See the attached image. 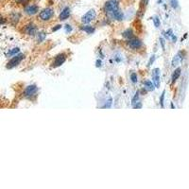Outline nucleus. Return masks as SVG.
<instances>
[{
	"label": "nucleus",
	"mask_w": 189,
	"mask_h": 189,
	"mask_svg": "<svg viewBox=\"0 0 189 189\" xmlns=\"http://www.w3.org/2000/svg\"><path fill=\"white\" fill-rule=\"evenodd\" d=\"M181 69L180 67H179V68H177V69L173 72V74H172V78H171V79H172V83L176 82V80L180 78V76H181Z\"/></svg>",
	"instance_id": "4468645a"
},
{
	"label": "nucleus",
	"mask_w": 189,
	"mask_h": 189,
	"mask_svg": "<svg viewBox=\"0 0 189 189\" xmlns=\"http://www.w3.org/2000/svg\"><path fill=\"white\" fill-rule=\"evenodd\" d=\"M19 51H20L19 47L12 48V49H10L8 53H7V57H13V56L17 55V53H19Z\"/></svg>",
	"instance_id": "a211bd4d"
},
{
	"label": "nucleus",
	"mask_w": 189,
	"mask_h": 189,
	"mask_svg": "<svg viewBox=\"0 0 189 189\" xmlns=\"http://www.w3.org/2000/svg\"><path fill=\"white\" fill-rule=\"evenodd\" d=\"M24 59H25V54H17L15 56H13V57L10 60V62L7 64V68L8 69L14 68L15 66L20 64V62H22Z\"/></svg>",
	"instance_id": "f03ea898"
},
{
	"label": "nucleus",
	"mask_w": 189,
	"mask_h": 189,
	"mask_svg": "<svg viewBox=\"0 0 189 189\" xmlns=\"http://www.w3.org/2000/svg\"><path fill=\"white\" fill-rule=\"evenodd\" d=\"M152 81L155 84L156 88H159L161 84V78H160V69L154 68L152 70Z\"/></svg>",
	"instance_id": "6e6552de"
},
{
	"label": "nucleus",
	"mask_w": 189,
	"mask_h": 189,
	"mask_svg": "<svg viewBox=\"0 0 189 189\" xmlns=\"http://www.w3.org/2000/svg\"><path fill=\"white\" fill-rule=\"evenodd\" d=\"M65 61H66V55L64 53H61L55 57L52 66H53V67H59V66H61L62 64H64Z\"/></svg>",
	"instance_id": "423d86ee"
},
{
	"label": "nucleus",
	"mask_w": 189,
	"mask_h": 189,
	"mask_svg": "<svg viewBox=\"0 0 189 189\" xmlns=\"http://www.w3.org/2000/svg\"><path fill=\"white\" fill-rule=\"evenodd\" d=\"M139 92H137L135 94V96L134 97V99H132V100H131V103H132V106L134 105H135L137 102H139Z\"/></svg>",
	"instance_id": "412c9836"
},
{
	"label": "nucleus",
	"mask_w": 189,
	"mask_h": 189,
	"mask_svg": "<svg viewBox=\"0 0 189 189\" xmlns=\"http://www.w3.org/2000/svg\"><path fill=\"white\" fill-rule=\"evenodd\" d=\"M97 67H100V66H101V61H97Z\"/></svg>",
	"instance_id": "7c9ffc66"
},
{
	"label": "nucleus",
	"mask_w": 189,
	"mask_h": 189,
	"mask_svg": "<svg viewBox=\"0 0 189 189\" xmlns=\"http://www.w3.org/2000/svg\"><path fill=\"white\" fill-rule=\"evenodd\" d=\"M70 9L68 8V7H65V8L60 13V15H59V19H60V21H64L68 18V17L70 16Z\"/></svg>",
	"instance_id": "9b49d317"
},
{
	"label": "nucleus",
	"mask_w": 189,
	"mask_h": 189,
	"mask_svg": "<svg viewBox=\"0 0 189 189\" xmlns=\"http://www.w3.org/2000/svg\"><path fill=\"white\" fill-rule=\"evenodd\" d=\"M144 85H145V89L148 91H154V89L156 88L155 84L151 80H146L144 82Z\"/></svg>",
	"instance_id": "ddd939ff"
},
{
	"label": "nucleus",
	"mask_w": 189,
	"mask_h": 189,
	"mask_svg": "<svg viewBox=\"0 0 189 189\" xmlns=\"http://www.w3.org/2000/svg\"><path fill=\"white\" fill-rule=\"evenodd\" d=\"M45 37H47V33H45V32H40V33H38V36H37V40L39 43H42L45 39Z\"/></svg>",
	"instance_id": "6ab92c4d"
},
{
	"label": "nucleus",
	"mask_w": 189,
	"mask_h": 189,
	"mask_svg": "<svg viewBox=\"0 0 189 189\" xmlns=\"http://www.w3.org/2000/svg\"><path fill=\"white\" fill-rule=\"evenodd\" d=\"M160 43H161V45H162L163 50L164 51V40L163 39V38H160Z\"/></svg>",
	"instance_id": "bb28decb"
},
{
	"label": "nucleus",
	"mask_w": 189,
	"mask_h": 189,
	"mask_svg": "<svg viewBox=\"0 0 189 189\" xmlns=\"http://www.w3.org/2000/svg\"><path fill=\"white\" fill-rule=\"evenodd\" d=\"M154 61H155V56H152V57L150 58V60H149V64H148V66H149V67L153 64V62H154Z\"/></svg>",
	"instance_id": "393cba45"
},
{
	"label": "nucleus",
	"mask_w": 189,
	"mask_h": 189,
	"mask_svg": "<svg viewBox=\"0 0 189 189\" xmlns=\"http://www.w3.org/2000/svg\"><path fill=\"white\" fill-rule=\"evenodd\" d=\"M24 32L27 35H29V36H34V35L37 33V26L34 25L33 23L27 24V25L24 27Z\"/></svg>",
	"instance_id": "0eeeda50"
},
{
	"label": "nucleus",
	"mask_w": 189,
	"mask_h": 189,
	"mask_svg": "<svg viewBox=\"0 0 189 189\" xmlns=\"http://www.w3.org/2000/svg\"><path fill=\"white\" fill-rule=\"evenodd\" d=\"M153 23H154V26L155 27H159L160 25H161V22H160V19H159V17L158 16H154L153 17Z\"/></svg>",
	"instance_id": "aec40b11"
},
{
	"label": "nucleus",
	"mask_w": 189,
	"mask_h": 189,
	"mask_svg": "<svg viewBox=\"0 0 189 189\" xmlns=\"http://www.w3.org/2000/svg\"><path fill=\"white\" fill-rule=\"evenodd\" d=\"M123 37L128 38V39H132L134 38V31L131 29H126L123 32Z\"/></svg>",
	"instance_id": "dca6fc26"
},
{
	"label": "nucleus",
	"mask_w": 189,
	"mask_h": 189,
	"mask_svg": "<svg viewBox=\"0 0 189 189\" xmlns=\"http://www.w3.org/2000/svg\"><path fill=\"white\" fill-rule=\"evenodd\" d=\"M61 25H58V26H56V27H54V29H52V30L53 31H56V30H58V29H61Z\"/></svg>",
	"instance_id": "c85d7f7f"
},
{
	"label": "nucleus",
	"mask_w": 189,
	"mask_h": 189,
	"mask_svg": "<svg viewBox=\"0 0 189 189\" xmlns=\"http://www.w3.org/2000/svg\"><path fill=\"white\" fill-rule=\"evenodd\" d=\"M38 10H39V8H38L37 5H34V4H29L25 7V9H24V12H25L27 15H34L36 14L38 12Z\"/></svg>",
	"instance_id": "9d476101"
},
{
	"label": "nucleus",
	"mask_w": 189,
	"mask_h": 189,
	"mask_svg": "<svg viewBox=\"0 0 189 189\" xmlns=\"http://www.w3.org/2000/svg\"><path fill=\"white\" fill-rule=\"evenodd\" d=\"M170 3H171V6H172L174 9H176L177 7H178V2H177V0H171Z\"/></svg>",
	"instance_id": "b1692460"
},
{
	"label": "nucleus",
	"mask_w": 189,
	"mask_h": 189,
	"mask_svg": "<svg viewBox=\"0 0 189 189\" xmlns=\"http://www.w3.org/2000/svg\"><path fill=\"white\" fill-rule=\"evenodd\" d=\"M17 2L19 3V4H25V3H27L29 0H16Z\"/></svg>",
	"instance_id": "cd10ccee"
},
{
	"label": "nucleus",
	"mask_w": 189,
	"mask_h": 189,
	"mask_svg": "<svg viewBox=\"0 0 189 189\" xmlns=\"http://www.w3.org/2000/svg\"><path fill=\"white\" fill-rule=\"evenodd\" d=\"M131 80L134 83H136L138 80V77H137V74L136 73H131Z\"/></svg>",
	"instance_id": "4be33fe9"
},
{
	"label": "nucleus",
	"mask_w": 189,
	"mask_h": 189,
	"mask_svg": "<svg viewBox=\"0 0 189 189\" xmlns=\"http://www.w3.org/2000/svg\"><path fill=\"white\" fill-rule=\"evenodd\" d=\"M132 107H134V109H141V108H142V104L140 103V102H137L135 105H134Z\"/></svg>",
	"instance_id": "a878e982"
},
{
	"label": "nucleus",
	"mask_w": 189,
	"mask_h": 189,
	"mask_svg": "<svg viewBox=\"0 0 189 189\" xmlns=\"http://www.w3.org/2000/svg\"><path fill=\"white\" fill-rule=\"evenodd\" d=\"M114 17V18L115 19V20H117V21H122L124 19V14H123V12H120L119 10H116L115 12H114L113 13V15H112Z\"/></svg>",
	"instance_id": "2eb2a0df"
},
{
	"label": "nucleus",
	"mask_w": 189,
	"mask_h": 189,
	"mask_svg": "<svg viewBox=\"0 0 189 189\" xmlns=\"http://www.w3.org/2000/svg\"><path fill=\"white\" fill-rule=\"evenodd\" d=\"M65 27H66V31H71V29H71V27H70V26H69V25H66Z\"/></svg>",
	"instance_id": "c756f323"
},
{
	"label": "nucleus",
	"mask_w": 189,
	"mask_h": 189,
	"mask_svg": "<svg viewBox=\"0 0 189 189\" xmlns=\"http://www.w3.org/2000/svg\"><path fill=\"white\" fill-rule=\"evenodd\" d=\"M164 94H166V91H163V93H162V94H161V97H160V105H161V107H162V108H164Z\"/></svg>",
	"instance_id": "5701e85b"
},
{
	"label": "nucleus",
	"mask_w": 189,
	"mask_h": 189,
	"mask_svg": "<svg viewBox=\"0 0 189 189\" xmlns=\"http://www.w3.org/2000/svg\"><path fill=\"white\" fill-rule=\"evenodd\" d=\"M128 45L129 48L131 49H139L140 47H142V42L141 40L137 39V38H132V39H129V41L128 42Z\"/></svg>",
	"instance_id": "1a4fd4ad"
},
{
	"label": "nucleus",
	"mask_w": 189,
	"mask_h": 189,
	"mask_svg": "<svg viewBox=\"0 0 189 189\" xmlns=\"http://www.w3.org/2000/svg\"><path fill=\"white\" fill-rule=\"evenodd\" d=\"M104 9H105V12H106L108 14L113 15L114 12L119 10V5H118L117 0H108V1L105 3Z\"/></svg>",
	"instance_id": "f257e3e1"
},
{
	"label": "nucleus",
	"mask_w": 189,
	"mask_h": 189,
	"mask_svg": "<svg viewBox=\"0 0 189 189\" xmlns=\"http://www.w3.org/2000/svg\"><path fill=\"white\" fill-rule=\"evenodd\" d=\"M96 16H97L96 10H90L81 17V22L83 24H89V23L92 22V21H94V19H96Z\"/></svg>",
	"instance_id": "39448f33"
},
{
	"label": "nucleus",
	"mask_w": 189,
	"mask_h": 189,
	"mask_svg": "<svg viewBox=\"0 0 189 189\" xmlns=\"http://www.w3.org/2000/svg\"><path fill=\"white\" fill-rule=\"evenodd\" d=\"M54 15V10L51 8H45L39 13V18L42 21H49Z\"/></svg>",
	"instance_id": "7ed1b4c3"
},
{
	"label": "nucleus",
	"mask_w": 189,
	"mask_h": 189,
	"mask_svg": "<svg viewBox=\"0 0 189 189\" xmlns=\"http://www.w3.org/2000/svg\"><path fill=\"white\" fill-rule=\"evenodd\" d=\"M38 91V87L35 84H31L26 87V89L24 90V97L27 99H31L32 97L36 96Z\"/></svg>",
	"instance_id": "20e7f679"
},
{
	"label": "nucleus",
	"mask_w": 189,
	"mask_h": 189,
	"mask_svg": "<svg viewBox=\"0 0 189 189\" xmlns=\"http://www.w3.org/2000/svg\"><path fill=\"white\" fill-rule=\"evenodd\" d=\"M20 16H21L20 13H18V12H12V14H10V22H12L13 25H14V24L16 25L17 22H18L19 19H20Z\"/></svg>",
	"instance_id": "f8f14e48"
},
{
	"label": "nucleus",
	"mask_w": 189,
	"mask_h": 189,
	"mask_svg": "<svg viewBox=\"0 0 189 189\" xmlns=\"http://www.w3.org/2000/svg\"><path fill=\"white\" fill-rule=\"evenodd\" d=\"M80 29L83 30V31H85L86 33H88V34H92L94 32V29L93 27H91V26H83L80 27Z\"/></svg>",
	"instance_id": "f3484780"
}]
</instances>
